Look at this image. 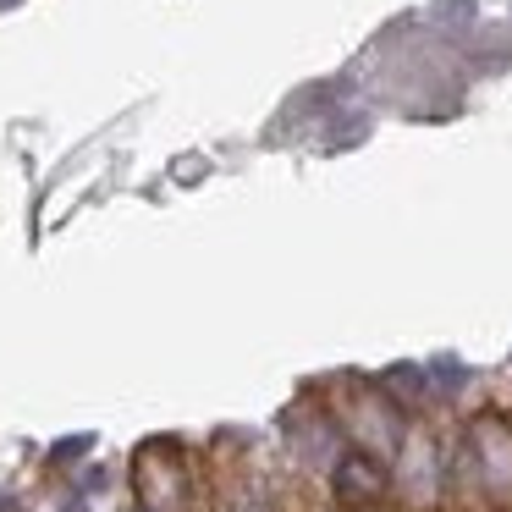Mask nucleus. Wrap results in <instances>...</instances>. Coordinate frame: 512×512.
I'll return each instance as SVG.
<instances>
[{"label": "nucleus", "mask_w": 512, "mask_h": 512, "mask_svg": "<svg viewBox=\"0 0 512 512\" xmlns=\"http://www.w3.org/2000/svg\"><path fill=\"white\" fill-rule=\"evenodd\" d=\"M336 496L353 501V507L358 501H380L386 496V468L364 452H347L342 463H336Z\"/></svg>", "instance_id": "obj_1"}]
</instances>
